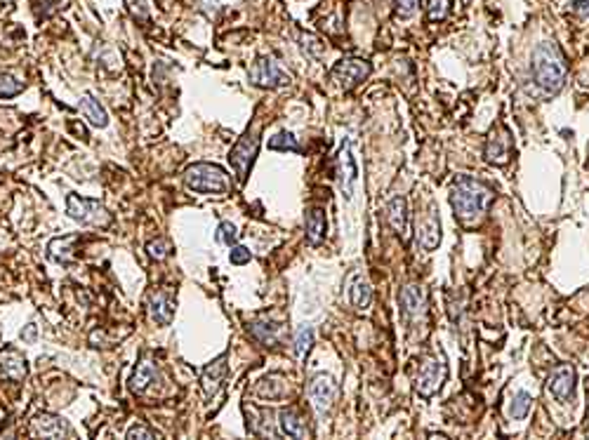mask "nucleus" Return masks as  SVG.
<instances>
[{"label":"nucleus","mask_w":589,"mask_h":440,"mask_svg":"<svg viewBox=\"0 0 589 440\" xmlns=\"http://www.w3.org/2000/svg\"><path fill=\"white\" fill-rule=\"evenodd\" d=\"M530 76L545 94H556L566 85L568 66L559 45L552 41L537 45L533 50V57H530Z\"/></svg>","instance_id":"obj_1"},{"label":"nucleus","mask_w":589,"mask_h":440,"mask_svg":"<svg viewBox=\"0 0 589 440\" xmlns=\"http://www.w3.org/2000/svg\"><path fill=\"white\" fill-rule=\"evenodd\" d=\"M493 203V191L478 179L457 177L450 189V205L455 215L464 222H471L478 215H483L485 207Z\"/></svg>","instance_id":"obj_2"},{"label":"nucleus","mask_w":589,"mask_h":440,"mask_svg":"<svg viewBox=\"0 0 589 440\" xmlns=\"http://www.w3.org/2000/svg\"><path fill=\"white\" fill-rule=\"evenodd\" d=\"M184 181L191 191L196 193H215V196H224L231 189V179L222 167L215 163H193L186 167Z\"/></svg>","instance_id":"obj_3"},{"label":"nucleus","mask_w":589,"mask_h":440,"mask_svg":"<svg viewBox=\"0 0 589 440\" xmlns=\"http://www.w3.org/2000/svg\"><path fill=\"white\" fill-rule=\"evenodd\" d=\"M67 215L85 226H99V229H104V226L111 224V215H109L106 207L99 200L81 198L76 193H69L67 196Z\"/></svg>","instance_id":"obj_4"},{"label":"nucleus","mask_w":589,"mask_h":440,"mask_svg":"<svg viewBox=\"0 0 589 440\" xmlns=\"http://www.w3.org/2000/svg\"><path fill=\"white\" fill-rule=\"evenodd\" d=\"M257 151H260V129L255 125L236 141V146L231 148V153H229V163L234 167L236 179L241 181V184L248 179V172H250L252 163H255Z\"/></svg>","instance_id":"obj_5"},{"label":"nucleus","mask_w":589,"mask_h":440,"mask_svg":"<svg viewBox=\"0 0 589 440\" xmlns=\"http://www.w3.org/2000/svg\"><path fill=\"white\" fill-rule=\"evenodd\" d=\"M448 377V365L443 358H427L417 370L415 377V391L422 398H431L441 391L443 381Z\"/></svg>","instance_id":"obj_6"},{"label":"nucleus","mask_w":589,"mask_h":440,"mask_svg":"<svg viewBox=\"0 0 589 440\" xmlns=\"http://www.w3.org/2000/svg\"><path fill=\"white\" fill-rule=\"evenodd\" d=\"M248 76H250L252 85L264 87V90H274V87L288 85V83H290V76L281 66H278V64L271 59V57H260V59L252 62Z\"/></svg>","instance_id":"obj_7"},{"label":"nucleus","mask_w":589,"mask_h":440,"mask_svg":"<svg viewBox=\"0 0 589 440\" xmlns=\"http://www.w3.org/2000/svg\"><path fill=\"white\" fill-rule=\"evenodd\" d=\"M370 64L366 59H356V57H347V59H340L338 64L330 71V76H333V80H338V85L342 90H354L356 85H361V83L366 80L368 76H370Z\"/></svg>","instance_id":"obj_8"},{"label":"nucleus","mask_w":589,"mask_h":440,"mask_svg":"<svg viewBox=\"0 0 589 440\" xmlns=\"http://www.w3.org/2000/svg\"><path fill=\"white\" fill-rule=\"evenodd\" d=\"M356 181H359V165H356V155L352 151V139L342 141L340 155H338V184L342 191V198L352 200Z\"/></svg>","instance_id":"obj_9"},{"label":"nucleus","mask_w":589,"mask_h":440,"mask_svg":"<svg viewBox=\"0 0 589 440\" xmlns=\"http://www.w3.org/2000/svg\"><path fill=\"white\" fill-rule=\"evenodd\" d=\"M335 396H338V384H335V379L330 374H316L309 381V400H312L319 417H326L330 412V407L335 403Z\"/></svg>","instance_id":"obj_10"},{"label":"nucleus","mask_w":589,"mask_h":440,"mask_svg":"<svg viewBox=\"0 0 589 440\" xmlns=\"http://www.w3.org/2000/svg\"><path fill=\"white\" fill-rule=\"evenodd\" d=\"M485 160L493 165H507L511 155V137L507 127H497L490 132L488 141H485Z\"/></svg>","instance_id":"obj_11"},{"label":"nucleus","mask_w":589,"mask_h":440,"mask_svg":"<svg viewBox=\"0 0 589 440\" xmlns=\"http://www.w3.org/2000/svg\"><path fill=\"white\" fill-rule=\"evenodd\" d=\"M226 374H229V362H226V355H219L217 360H212L208 367L200 374V386H203L205 398H215L222 388Z\"/></svg>","instance_id":"obj_12"},{"label":"nucleus","mask_w":589,"mask_h":440,"mask_svg":"<svg viewBox=\"0 0 589 440\" xmlns=\"http://www.w3.org/2000/svg\"><path fill=\"white\" fill-rule=\"evenodd\" d=\"M399 301H401V306H403V313L408 318H417V315H422L427 311V292L422 285H415V283L406 285L399 294Z\"/></svg>","instance_id":"obj_13"},{"label":"nucleus","mask_w":589,"mask_h":440,"mask_svg":"<svg viewBox=\"0 0 589 440\" xmlns=\"http://www.w3.org/2000/svg\"><path fill=\"white\" fill-rule=\"evenodd\" d=\"M547 388L554 398L568 400L575 391V370L573 367H559L547 381Z\"/></svg>","instance_id":"obj_14"},{"label":"nucleus","mask_w":589,"mask_h":440,"mask_svg":"<svg viewBox=\"0 0 589 440\" xmlns=\"http://www.w3.org/2000/svg\"><path fill=\"white\" fill-rule=\"evenodd\" d=\"M148 318L160 327L170 325L174 318V301L165 292L151 294V299H148Z\"/></svg>","instance_id":"obj_15"},{"label":"nucleus","mask_w":589,"mask_h":440,"mask_svg":"<svg viewBox=\"0 0 589 440\" xmlns=\"http://www.w3.org/2000/svg\"><path fill=\"white\" fill-rule=\"evenodd\" d=\"M34 433L38 436H45V438H64L71 433V426L64 422L62 417H57V414H38L34 419Z\"/></svg>","instance_id":"obj_16"},{"label":"nucleus","mask_w":589,"mask_h":440,"mask_svg":"<svg viewBox=\"0 0 589 440\" xmlns=\"http://www.w3.org/2000/svg\"><path fill=\"white\" fill-rule=\"evenodd\" d=\"M158 377V367H156V362H153L151 358H141L137 362V367H134V372H132V379H130V388L134 393H144L148 386L156 381Z\"/></svg>","instance_id":"obj_17"},{"label":"nucleus","mask_w":589,"mask_h":440,"mask_svg":"<svg viewBox=\"0 0 589 440\" xmlns=\"http://www.w3.org/2000/svg\"><path fill=\"white\" fill-rule=\"evenodd\" d=\"M387 217H389V224L391 229L399 233L401 238H408V233H410V224H408V203L406 198H391L389 200V207H387Z\"/></svg>","instance_id":"obj_18"},{"label":"nucleus","mask_w":589,"mask_h":440,"mask_svg":"<svg viewBox=\"0 0 589 440\" xmlns=\"http://www.w3.org/2000/svg\"><path fill=\"white\" fill-rule=\"evenodd\" d=\"M0 372H3L8 379H15V381L24 379L29 372L27 360H24V355L15 351V348H8V351L0 353Z\"/></svg>","instance_id":"obj_19"},{"label":"nucleus","mask_w":589,"mask_h":440,"mask_svg":"<svg viewBox=\"0 0 589 440\" xmlns=\"http://www.w3.org/2000/svg\"><path fill=\"white\" fill-rule=\"evenodd\" d=\"M278 426H281V433L288 438H309V426L307 422L300 417V412L295 410H283L278 414Z\"/></svg>","instance_id":"obj_20"},{"label":"nucleus","mask_w":589,"mask_h":440,"mask_svg":"<svg viewBox=\"0 0 589 440\" xmlns=\"http://www.w3.org/2000/svg\"><path fill=\"white\" fill-rule=\"evenodd\" d=\"M283 325H278L274 320H255L250 325V334L255 336L257 341H262L264 346H276L278 339H281Z\"/></svg>","instance_id":"obj_21"},{"label":"nucleus","mask_w":589,"mask_h":440,"mask_svg":"<svg viewBox=\"0 0 589 440\" xmlns=\"http://www.w3.org/2000/svg\"><path fill=\"white\" fill-rule=\"evenodd\" d=\"M417 241L424 250H434L438 245V241H441V226H438V219H436V215H434V210H431L429 217L420 222Z\"/></svg>","instance_id":"obj_22"},{"label":"nucleus","mask_w":589,"mask_h":440,"mask_svg":"<svg viewBox=\"0 0 589 440\" xmlns=\"http://www.w3.org/2000/svg\"><path fill=\"white\" fill-rule=\"evenodd\" d=\"M326 215H323V210L319 207H314V210L307 212V219H304V231H307V241L309 245H319L323 241V236H326Z\"/></svg>","instance_id":"obj_23"},{"label":"nucleus","mask_w":589,"mask_h":440,"mask_svg":"<svg viewBox=\"0 0 589 440\" xmlns=\"http://www.w3.org/2000/svg\"><path fill=\"white\" fill-rule=\"evenodd\" d=\"M81 111L83 115L90 120V125L95 127H106L109 125V115H106V108L102 106L99 99H95L92 94H85L81 99Z\"/></svg>","instance_id":"obj_24"},{"label":"nucleus","mask_w":589,"mask_h":440,"mask_svg":"<svg viewBox=\"0 0 589 440\" xmlns=\"http://www.w3.org/2000/svg\"><path fill=\"white\" fill-rule=\"evenodd\" d=\"M349 299H352V306L356 311H366L373 301V288L366 278H356L352 290H349Z\"/></svg>","instance_id":"obj_25"},{"label":"nucleus","mask_w":589,"mask_h":440,"mask_svg":"<svg viewBox=\"0 0 589 440\" xmlns=\"http://www.w3.org/2000/svg\"><path fill=\"white\" fill-rule=\"evenodd\" d=\"M78 241V236H64V238H57L48 245V255L50 259H55V262L60 264H69L71 262V245Z\"/></svg>","instance_id":"obj_26"},{"label":"nucleus","mask_w":589,"mask_h":440,"mask_svg":"<svg viewBox=\"0 0 589 440\" xmlns=\"http://www.w3.org/2000/svg\"><path fill=\"white\" fill-rule=\"evenodd\" d=\"M269 148L271 151H290V153H302V146L300 141H297L295 134L290 132H278L276 137L269 139Z\"/></svg>","instance_id":"obj_27"},{"label":"nucleus","mask_w":589,"mask_h":440,"mask_svg":"<svg viewBox=\"0 0 589 440\" xmlns=\"http://www.w3.org/2000/svg\"><path fill=\"white\" fill-rule=\"evenodd\" d=\"M312 344H314V327H309V325H304L297 329V334H295V344H293V351L297 358H307V353L312 351Z\"/></svg>","instance_id":"obj_28"},{"label":"nucleus","mask_w":589,"mask_h":440,"mask_svg":"<svg viewBox=\"0 0 589 440\" xmlns=\"http://www.w3.org/2000/svg\"><path fill=\"white\" fill-rule=\"evenodd\" d=\"M257 393H260L262 398H269V400H278L286 396V384L281 381V377H267L260 381V386H257Z\"/></svg>","instance_id":"obj_29"},{"label":"nucleus","mask_w":589,"mask_h":440,"mask_svg":"<svg viewBox=\"0 0 589 440\" xmlns=\"http://www.w3.org/2000/svg\"><path fill=\"white\" fill-rule=\"evenodd\" d=\"M24 90V83L17 80L12 73H0V99H10L17 97Z\"/></svg>","instance_id":"obj_30"},{"label":"nucleus","mask_w":589,"mask_h":440,"mask_svg":"<svg viewBox=\"0 0 589 440\" xmlns=\"http://www.w3.org/2000/svg\"><path fill=\"white\" fill-rule=\"evenodd\" d=\"M530 405H533V398H530L526 391H519L514 396V400H511V405H509V414L514 419H526Z\"/></svg>","instance_id":"obj_31"},{"label":"nucleus","mask_w":589,"mask_h":440,"mask_svg":"<svg viewBox=\"0 0 589 440\" xmlns=\"http://www.w3.org/2000/svg\"><path fill=\"white\" fill-rule=\"evenodd\" d=\"M452 8V0H429L427 3V19L429 22H441L448 17V12Z\"/></svg>","instance_id":"obj_32"},{"label":"nucleus","mask_w":589,"mask_h":440,"mask_svg":"<svg viewBox=\"0 0 589 440\" xmlns=\"http://www.w3.org/2000/svg\"><path fill=\"white\" fill-rule=\"evenodd\" d=\"M217 243L226 245V248H234L238 243V229L231 222H222L217 229Z\"/></svg>","instance_id":"obj_33"},{"label":"nucleus","mask_w":589,"mask_h":440,"mask_svg":"<svg viewBox=\"0 0 589 440\" xmlns=\"http://www.w3.org/2000/svg\"><path fill=\"white\" fill-rule=\"evenodd\" d=\"M420 5H422V0H394V15L401 19H408L415 15Z\"/></svg>","instance_id":"obj_34"},{"label":"nucleus","mask_w":589,"mask_h":440,"mask_svg":"<svg viewBox=\"0 0 589 440\" xmlns=\"http://www.w3.org/2000/svg\"><path fill=\"white\" fill-rule=\"evenodd\" d=\"M146 252H148V257L151 259H165L167 255H170V243L163 241V238H158V241H151L146 245Z\"/></svg>","instance_id":"obj_35"},{"label":"nucleus","mask_w":589,"mask_h":440,"mask_svg":"<svg viewBox=\"0 0 589 440\" xmlns=\"http://www.w3.org/2000/svg\"><path fill=\"white\" fill-rule=\"evenodd\" d=\"M125 438H130V440H137V438H141V440H151V438H158V433L151 431V429H148V426H144V424H134V426H130V429H127Z\"/></svg>","instance_id":"obj_36"},{"label":"nucleus","mask_w":589,"mask_h":440,"mask_svg":"<svg viewBox=\"0 0 589 440\" xmlns=\"http://www.w3.org/2000/svg\"><path fill=\"white\" fill-rule=\"evenodd\" d=\"M250 259H252L250 250L243 248V245H234L231 252H229V262L234 264V267H243V264H248Z\"/></svg>","instance_id":"obj_37"},{"label":"nucleus","mask_w":589,"mask_h":440,"mask_svg":"<svg viewBox=\"0 0 589 440\" xmlns=\"http://www.w3.org/2000/svg\"><path fill=\"white\" fill-rule=\"evenodd\" d=\"M125 5L132 12V17L146 19V0H125Z\"/></svg>","instance_id":"obj_38"},{"label":"nucleus","mask_w":589,"mask_h":440,"mask_svg":"<svg viewBox=\"0 0 589 440\" xmlns=\"http://www.w3.org/2000/svg\"><path fill=\"white\" fill-rule=\"evenodd\" d=\"M573 10L585 19L589 17V0H573Z\"/></svg>","instance_id":"obj_39"}]
</instances>
